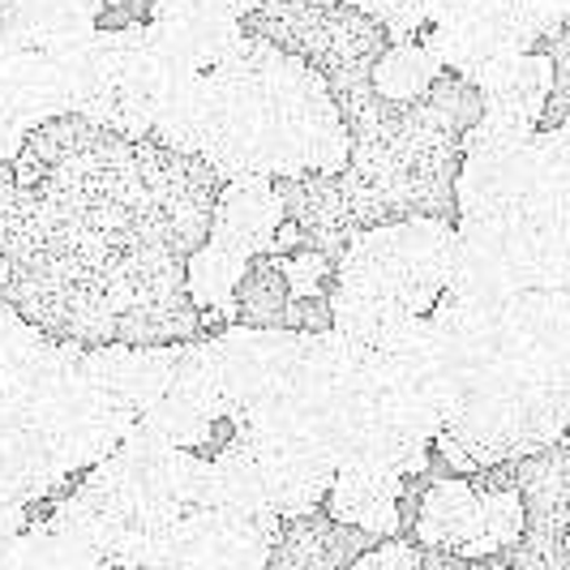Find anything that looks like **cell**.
Listing matches in <instances>:
<instances>
[{"instance_id":"1","label":"cell","mask_w":570,"mask_h":570,"mask_svg":"<svg viewBox=\"0 0 570 570\" xmlns=\"http://www.w3.org/2000/svg\"><path fill=\"white\" fill-rule=\"evenodd\" d=\"M284 537L279 514L189 511L168 528L146 570H271Z\"/></svg>"},{"instance_id":"2","label":"cell","mask_w":570,"mask_h":570,"mask_svg":"<svg viewBox=\"0 0 570 570\" xmlns=\"http://www.w3.org/2000/svg\"><path fill=\"white\" fill-rule=\"evenodd\" d=\"M134 159H138V176H142L150 202L164 210V219L171 224L176 249L189 262V254H198L202 245L210 240V219H215V202H219L224 180L210 171L206 159L168 150L155 138L134 142Z\"/></svg>"},{"instance_id":"3","label":"cell","mask_w":570,"mask_h":570,"mask_svg":"<svg viewBox=\"0 0 570 570\" xmlns=\"http://www.w3.org/2000/svg\"><path fill=\"white\" fill-rule=\"evenodd\" d=\"M391 236V279H395V301L407 314L425 317L442 292L451 284L455 266V224L446 219H425L412 215L400 224H386Z\"/></svg>"},{"instance_id":"4","label":"cell","mask_w":570,"mask_h":570,"mask_svg":"<svg viewBox=\"0 0 570 570\" xmlns=\"http://www.w3.org/2000/svg\"><path fill=\"white\" fill-rule=\"evenodd\" d=\"M416 541L463 562L489 558L485 544V498L463 476H433L421 493Z\"/></svg>"},{"instance_id":"5","label":"cell","mask_w":570,"mask_h":570,"mask_svg":"<svg viewBox=\"0 0 570 570\" xmlns=\"http://www.w3.org/2000/svg\"><path fill=\"white\" fill-rule=\"evenodd\" d=\"M284 202L275 194L271 176H236L219 189L210 240L245 262H254L275 249V232L284 228Z\"/></svg>"},{"instance_id":"6","label":"cell","mask_w":570,"mask_h":570,"mask_svg":"<svg viewBox=\"0 0 570 570\" xmlns=\"http://www.w3.org/2000/svg\"><path fill=\"white\" fill-rule=\"evenodd\" d=\"M275 194L284 202V215L305 232V249L340 262V254L347 249V240L356 236V219H352V206L340 185V171L335 176H284L275 180Z\"/></svg>"},{"instance_id":"7","label":"cell","mask_w":570,"mask_h":570,"mask_svg":"<svg viewBox=\"0 0 570 570\" xmlns=\"http://www.w3.org/2000/svg\"><path fill=\"white\" fill-rule=\"evenodd\" d=\"M150 30L171 57L189 65V69H198V73L215 69L245 39V27L228 13H219V9L159 4V0H150Z\"/></svg>"},{"instance_id":"8","label":"cell","mask_w":570,"mask_h":570,"mask_svg":"<svg viewBox=\"0 0 570 570\" xmlns=\"http://www.w3.org/2000/svg\"><path fill=\"white\" fill-rule=\"evenodd\" d=\"M400 476L391 472H370V468H340L335 472V485L326 493V514L343 523V528H356L365 537H382L391 541L403 528L400 519V498H403Z\"/></svg>"},{"instance_id":"9","label":"cell","mask_w":570,"mask_h":570,"mask_svg":"<svg viewBox=\"0 0 570 570\" xmlns=\"http://www.w3.org/2000/svg\"><path fill=\"white\" fill-rule=\"evenodd\" d=\"M476 90L485 95V112L541 129V112L553 95V60L544 52H523V57L498 60L476 78Z\"/></svg>"},{"instance_id":"10","label":"cell","mask_w":570,"mask_h":570,"mask_svg":"<svg viewBox=\"0 0 570 570\" xmlns=\"http://www.w3.org/2000/svg\"><path fill=\"white\" fill-rule=\"evenodd\" d=\"M365 532L343 528L331 514H301L284 523V537L275 544L271 570H340L352 567L365 553Z\"/></svg>"},{"instance_id":"11","label":"cell","mask_w":570,"mask_h":570,"mask_svg":"<svg viewBox=\"0 0 570 570\" xmlns=\"http://www.w3.org/2000/svg\"><path fill=\"white\" fill-rule=\"evenodd\" d=\"M514 489L528 507V532L567 537L570 528V446L558 442L549 451L514 459Z\"/></svg>"},{"instance_id":"12","label":"cell","mask_w":570,"mask_h":570,"mask_svg":"<svg viewBox=\"0 0 570 570\" xmlns=\"http://www.w3.org/2000/svg\"><path fill=\"white\" fill-rule=\"evenodd\" d=\"M202 511H236V514H266V476L257 451L232 429V438L210 459V485H206V507ZM275 514V511H271Z\"/></svg>"},{"instance_id":"13","label":"cell","mask_w":570,"mask_h":570,"mask_svg":"<svg viewBox=\"0 0 570 570\" xmlns=\"http://www.w3.org/2000/svg\"><path fill=\"white\" fill-rule=\"evenodd\" d=\"M206 129H210V86H206V73L189 69L176 82L164 86V95L155 99L150 138L168 150H180V155H202Z\"/></svg>"},{"instance_id":"14","label":"cell","mask_w":570,"mask_h":570,"mask_svg":"<svg viewBox=\"0 0 570 570\" xmlns=\"http://www.w3.org/2000/svg\"><path fill=\"white\" fill-rule=\"evenodd\" d=\"M202 331H206V314L189 301V292L146 301L116 317V343H129V347H176V343L202 340Z\"/></svg>"},{"instance_id":"15","label":"cell","mask_w":570,"mask_h":570,"mask_svg":"<svg viewBox=\"0 0 570 570\" xmlns=\"http://www.w3.org/2000/svg\"><path fill=\"white\" fill-rule=\"evenodd\" d=\"M99 134H104V129L90 125V120L78 112L52 116L48 125H39V129L30 134L27 150L18 155V164H13L18 185H22V189H39L48 171L60 168V164H69V159H78V155H86L90 146L99 142Z\"/></svg>"},{"instance_id":"16","label":"cell","mask_w":570,"mask_h":570,"mask_svg":"<svg viewBox=\"0 0 570 570\" xmlns=\"http://www.w3.org/2000/svg\"><path fill=\"white\" fill-rule=\"evenodd\" d=\"M292 305V292L284 279V262L275 254H262L249 262L245 279L236 287V301L228 309V326H249V331H279Z\"/></svg>"},{"instance_id":"17","label":"cell","mask_w":570,"mask_h":570,"mask_svg":"<svg viewBox=\"0 0 570 570\" xmlns=\"http://www.w3.org/2000/svg\"><path fill=\"white\" fill-rule=\"evenodd\" d=\"M438 73H442V65L429 57V48L416 39V43H391L377 57V65H373L370 82L386 104L412 108V104H421L429 95V86L438 82Z\"/></svg>"},{"instance_id":"18","label":"cell","mask_w":570,"mask_h":570,"mask_svg":"<svg viewBox=\"0 0 570 570\" xmlns=\"http://www.w3.org/2000/svg\"><path fill=\"white\" fill-rule=\"evenodd\" d=\"M245 271H249L245 257H236L232 249H224V245L206 240L198 254H189V262H185V292H189V301L198 305L202 314L228 317Z\"/></svg>"},{"instance_id":"19","label":"cell","mask_w":570,"mask_h":570,"mask_svg":"<svg viewBox=\"0 0 570 570\" xmlns=\"http://www.w3.org/2000/svg\"><path fill=\"white\" fill-rule=\"evenodd\" d=\"M421 112H425L438 129L455 134L459 142H463V134L485 116V95L468 82V78H459V73H451V69H442L438 82L429 86V95L421 99Z\"/></svg>"},{"instance_id":"20","label":"cell","mask_w":570,"mask_h":570,"mask_svg":"<svg viewBox=\"0 0 570 570\" xmlns=\"http://www.w3.org/2000/svg\"><path fill=\"white\" fill-rule=\"evenodd\" d=\"M537 52H544V57L553 60V95H549V104H544L541 129H537V134H553L558 125L570 120V30L567 35L544 39Z\"/></svg>"},{"instance_id":"21","label":"cell","mask_w":570,"mask_h":570,"mask_svg":"<svg viewBox=\"0 0 570 570\" xmlns=\"http://www.w3.org/2000/svg\"><path fill=\"white\" fill-rule=\"evenodd\" d=\"M43 340H48V335H43L35 322H27V317L18 314V305H0V370L27 361Z\"/></svg>"},{"instance_id":"22","label":"cell","mask_w":570,"mask_h":570,"mask_svg":"<svg viewBox=\"0 0 570 570\" xmlns=\"http://www.w3.org/2000/svg\"><path fill=\"white\" fill-rule=\"evenodd\" d=\"M279 262H284V279H287L292 301H296V296H322L326 279L335 275V262L314 254V249H296V254L279 257Z\"/></svg>"},{"instance_id":"23","label":"cell","mask_w":570,"mask_h":570,"mask_svg":"<svg viewBox=\"0 0 570 570\" xmlns=\"http://www.w3.org/2000/svg\"><path fill=\"white\" fill-rule=\"evenodd\" d=\"M284 331L296 335H331L335 331V309H331V296H296L284 314Z\"/></svg>"},{"instance_id":"24","label":"cell","mask_w":570,"mask_h":570,"mask_svg":"<svg viewBox=\"0 0 570 570\" xmlns=\"http://www.w3.org/2000/svg\"><path fill=\"white\" fill-rule=\"evenodd\" d=\"M347 570H425V553H421L416 544L391 537V541L365 549Z\"/></svg>"},{"instance_id":"25","label":"cell","mask_w":570,"mask_h":570,"mask_svg":"<svg viewBox=\"0 0 570 570\" xmlns=\"http://www.w3.org/2000/svg\"><path fill=\"white\" fill-rule=\"evenodd\" d=\"M468 570H511V567H498V562H476V567H468Z\"/></svg>"},{"instance_id":"26","label":"cell","mask_w":570,"mask_h":570,"mask_svg":"<svg viewBox=\"0 0 570 570\" xmlns=\"http://www.w3.org/2000/svg\"><path fill=\"white\" fill-rule=\"evenodd\" d=\"M0 305H9V292H4V287H0Z\"/></svg>"},{"instance_id":"27","label":"cell","mask_w":570,"mask_h":570,"mask_svg":"<svg viewBox=\"0 0 570 570\" xmlns=\"http://www.w3.org/2000/svg\"><path fill=\"white\" fill-rule=\"evenodd\" d=\"M567 553H570V528H567Z\"/></svg>"},{"instance_id":"28","label":"cell","mask_w":570,"mask_h":570,"mask_svg":"<svg viewBox=\"0 0 570 570\" xmlns=\"http://www.w3.org/2000/svg\"><path fill=\"white\" fill-rule=\"evenodd\" d=\"M562 442H567V446H570V429H567V438H562Z\"/></svg>"}]
</instances>
